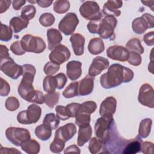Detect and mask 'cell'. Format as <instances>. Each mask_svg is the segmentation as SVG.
Listing matches in <instances>:
<instances>
[{
	"label": "cell",
	"mask_w": 154,
	"mask_h": 154,
	"mask_svg": "<svg viewBox=\"0 0 154 154\" xmlns=\"http://www.w3.org/2000/svg\"><path fill=\"white\" fill-rule=\"evenodd\" d=\"M25 3V0H14L12 2V5L15 10H19Z\"/></svg>",
	"instance_id": "obj_57"
},
{
	"label": "cell",
	"mask_w": 154,
	"mask_h": 154,
	"mask_svg": "<svg viewBox=\"0 0 154 154\" xmlns=\"http://www.w3.org/2000/svg\"><path fill=\"white\" fill-rule=\"evenodd\" d=\"M105 49L104 43L100 38H91L88 45V50L93 55H97L103 52Z\"/></svg>",
	"instance_id": "obj_25"
},
{
	"label": "cell",
	"mask_w": 154,
	"mask_h": 154,
	"mask_svg": "<svg viewBox=\"0 0 154 154\" xmlns=\"http://www.w3.org/2000/svg\"><path fill=\"white\" fill-rule=\"evenodd\" d=\"M57 117L62 120H66L70 118L66 107L62 105H57L55 107Z\"/></svg>",
	"instance_id": "obj_45"
},
{
	"label": "cell",
	"mask_w": 154,
	"mask_h": 154,
	"mask_svg": "<svg viewBox=\"0 0 154 154\" xmlns=\"http://www.w3.org/2000/svg\"><path fill=\"white\" fill-rule=\"evenodd\" d=\"M152 125V120L150 119L146 118L143 119L139 126L138 136L140 138H146L150 133Z\"/></svg>",
	"instance_id": "obj_28"
},
{
	"label": "cell",
	"mask_w": 154,
	"mask_h": 154,
	"mask_svg": "<svg viewBox=\"0 0 154 154\" xmlns=\"http://www.w3.org/2000/svg\"><path fill=\"white\" fill-rule=\"evenodd\" d=\"M82 63L80 61L73 60L67 63L66 65V73L67 77L72 81L78 79L82 74Z\"/></svg>",
	"instance_id": "obj_19"
},
{
	"label": "cell",
	"mask_w": 154,
	"mask_h": 154,
	"mask_svg": "<svg viewBox=\"0 0 154 154\" xmlns=\"http://www.w3.org/2000/svg\"><path fill=\"white\" fill-rule=\"evenodd\" d=\"M29 3H31V4H35V3H37V1H28Z\"/></svg>",
	"instance_id": "obj_61"
},
{
	"label": "cell",
	"mask_w": 154,
	"mask_h": 154,
	"mask_svg": "<svg viewBox=\"0 0 154 154\" xmlns=\"http://www.w3.org/2000/svg\"><path fill=\"white\" fill-rule=\"evenodd\" d=\"M90 114H85V113H79L76 116L75 123L78 126H83L90 125Z\"/></svg>",
	"instance_id": "obj_42"
},
{
	"label": "cell",
	"mask_w": 154,
	"mask_h": 154,
	"mask_svg": "<svg viewBox=\"0 0 154 154\" xmlns=\"http://www.w3.org/2000/svg\"><path fill=\"white\" fill-rule=\"evenodd\" d=\"M43 123L52 129H55L59 125L60 119L54 113H49L45 116Z\"/></svg>",
	"instance_id": "obj_32"
},
{
	"label": "cell",
	"mask_w": 154,
	"mask_h": 154,
	"mask_svg": "<svg viewBox=\"0 0 154 154\" xmlns=\"http://www.w3.org/2000/svg\"><path fill=\"white\" fill-rule=\"evenodd\" d=\"M60 93L58 92H53L47 93L45 95V103L50 108H53L58 102Z\"/></svg>",
	"instance_id": "obj_35"
},
{
	"label": "cell",
	"mask_w": 154,
	"mask_h": 154,
	"mask_svg": "<svg viewBox=\"0 0 154 154\" xmlns=\"http://www.w3.org/2000/svg\"><path fill=\"white\" fill-rule=\"evenodd\" d=\"M36 13V8L32 5L25 6L21 11V17L23 19L29 20L33 19Z\"/></svg>",
	"instance_id": "obj_36"
},
{
	"label": "cell",
	"mask_w": 154,
	"mask_h": 154,
	"mask_svg": "<svg viewBox=\"0 0 154 154\" xmlns=\"http://www.w3.org/2000/svg\"><path fill=\"white\" fill-rule=\"evenodd\" d=\"M96 108H97V104L96 103V102L91 100L87 101L81 104L78 114L85 113V114H91V113L95 111Z\"/></svg>",
	"instance_id": "obj_34"
},
{
	"label": "cell",
	"mask_w": 154,
	"mask_h": 154,
	"mask_svg": "<svg viewBox=\"0 0 154 154\" xmlns=\"http://www.w3.org/2000/svg\"><path fill=\"white\" fill-rule=\"evenodd\" d=\"M47 39L48 49L52 51L57 46L60 45L63 37L60 32L55 28H50L47 31Z\"/></svg>",
	"instance_id": "obj_22"
},
{
	"label": "cell",
	"mask_w": 154,
	"mask_h": 154,
	"mask_svg": "<svg viewBox=\"0 0 154 154\" xmlns=\"http://www.w3.org/2000/svg\"><path fill=\"white\" fill-rule=\"evenodd\" d=\"M117 19L111 16H105L102 19L99 35L103 39L114 40L116 38L114 29L117 25Z\"/></svg>",
	"instance_id": "obj_7"
},
{
	"label": "cell",
	"mask_w": 154,
	"mask_h": 154,
	"mask_svg": "<svg viewBox=\"0 0 154 154\" xmlns=\"http://www.w3.org/2000/svg\"><path fill=\"white\" fill-rule=\"evenodd\" d=\"M76 133V126L72 123H68L60 127L55 133V138L66 142L72 138Z\"/></svg>",
	"instance_id": "obj_15"
},
{
	"label": "cell",
	"mask_w": 154,
	"mask_h": 154,
	"mask_svg": "<svg viewBox=\"0 0 154 154\" xmlns=\"http://www.w3.org/2000/svg\"><path fill=\"white\" fill-rule=\"evenodd\" d=\"M102 23V19L90 20L87 24V29L91 34H99Z\"/></svg>",
	"instance_id": "obj_43"
},
{
	"label": "cell",
	"mask_w": 154,
	"mask_h": 154,
	"mask_svg": "<svg viewBox=\"0 0 154 154\" xmlns=\"http://www.w3.org/2000/svg\"><path fill=\"white\" fill-rule=\"evenodd\" d=\"M94 131L96 137L101 141L102 144L106 143L117 132L113 117L99 118L94 125Z\"/></svg>",
	"instance_id": "obj_2"
},
{
	"label": "cell",
	"mask_w": 154,
	"mask_h": 154,
	"mask_svg": "<svg viewBox=\"0 0 154 154\" xmlns=\"http://www.w3.org/2000/svg\"><path fill=\"white\" fill-rule=\"evenodd\" d=\"M52 130L50 127L43 123L35 128L34 133L36 137L40 140L46 141L50 138L52 135Z\"/></svg>",
	"instance_id": "obj_26"
},
{
	"label": "cell",
	"mask_w": 154,
	"mask_h": 154,
	"mask_svg": "<svg viewBox=\"0 0 154 154\" xmlns=\"http://www.w3.org/2000/svg\"><path fill=\"white\" fill-rule=\"evenodd\" d=\"M29 20H26L21 16H15L11 19L9 22L10 27L14 33L20 32L22 29L27 28Z\"/></svg>",
	"instance_id": "obj_24"
},
{
	"label": "cell",
	"mask_w": 154,
	"mask_h": 154,
	"mask_svg": "<svg viewBox=\"0 0 154 154\" xmlns=\"http://www.w3.org/2000/svg\"><path fill=\"white\" fill-rule=\"evenodd\" d=\"M70 57V52L67 47L60 44L51 51L49 58L52 63L60 65L67 61Z\"/></svg>",
	"instance_id": "obj_12"
},
{
	"label": "cell",
	"mask_w": 154,
	"mask_h": 154,
	"mask_svg": "<svg viewBox=\"0 0 154 154\" xmlns=\"http://www.w3.org/2000/svg\"><path fill=\"white\" fill-rule=\"evenodd\" d=\"M142 143L143 141L138 135L134 139H125L121 150V153L134 154L138 152H140Z\"/></svg>",
	"instance_id": "obj_16"
},
{
	"label": "cell",
	"mask_w": 154,
	"mask_h": 154,
	"mask_svg": "<svg viewBox=\"0 0 154 154\" xmlns=\"http://www.w3.org/2000/svg\"><path fill=\"white\" fill-rule=\"evenodd\" d=\"M54 10L58 14L66 13L70 8V2L67 0H58L54 3Z\"/></svg>",
	"instance_id": "obj_33"
},
{
	"label": "cell",
	"mask_w": 154,
	"mask_h": 154,
	"mask_svg": "<svg viewBox=\"0 0 154 154\" xmlns=\"http://www.w3.org/2000/svg\"><path fill=\"white\" fill-rule=\"evenodd\" d=\"M60 65L52 62H48L43 67V71L47 75H52L56 73L60 70Z\"/></svg>",
	"instance_id": "obj_44"
},
{
	"label": "cell",
	"mask_w": 154,
	"mask_h": 154,
	"mask_svg": "<svg viewBox=\"0 0 154 154\" xmlns=\"http://www.w3.org/2000/svg\"><path fill=\"white\" fill-rule=\"evenodd\" d=\"M141 2L143 4H144V5H146V6L149 7L151 8L152 11H153V10H153V6H154V1H142Z\"/></svg>",
	"instance_id": "obj_60"
},
{
	"label": "cell",
	"mask_w": 154,
	"mask_h": 154,
	"mask_svg": "<svg viewBox=\"0 0 154 154\" xmlns=\"http://www.w3.org/2000/svg\"><path fill=\"white\" fill-rule=\"evenodd\" d=\"M80 106L81 104L79 103H71L66 106L70 118L76 117Z\"/></svg>",
	"instance_id": "obj_48"
},
{
	"label": "cell",
	"mask_w": 154,
	"mask_h": 154,
	"mask_svg": "<svg viewBox=\"0 0 154 154\" xmlns=\"http://www.w3.org/2000/svg\"><path fill=\"white\" fill-rule=\"evenodd\" d=\"M10 57L8 54V49L6 46L1 45V52H0V59L1 61L5 60L7 58Z\"/></svg>",
	"instance_id": "obj_55"
},
{
	"label": "cell",
	"mask_w": 154,
	"mask_h": 154,
	"mask_svg": "<svg viewBox=\"0 0 154 154\" xmlns=\"http://www.w3.org/2000/svg\"><path fill=\"white\" fill-rule=\"evenodd\" d=\"M109 62L108 59L98 56L95 57L92 61L88 70V75L91 76H95L100 74L103 70L107 69Z\"/></svg>",
	"instance_id": "obj_17"
},
{
	"label": "cell",
	"mask_w": 154,
	"mask_h": 154,
	"mask_svg": "<svg viewBox=\"0 0 154 154\" xmlns=\"http://www.w3.org/2000/svg\"><path fill=\"white\" fill-rule=\"evenodd\" d=\"M11 1L10 0H1L0 1V13H2L7 11L9 8Z\"/></svg>",
	"instance_id": "obj_54"
},
{
	"label": "cell",
	"mask_w": 154,
	"mask_h": 154,
	"mask_svg": "<svg viewBox=\"0 0 154 154\" xmlns=\"http://www.w3.org/2000/svg\"><path fill=\"white\" fill-rule=\"evenodd\" d=\"M122 4L123 2L122 1H108L103 6V13L105 16H111L115 17H118L121 14L120 10L118 9L122 7Z\"/></svg>",
	"instance_id": "obj_18"
},
{
	"label": "cell",
	"mask_w": 154,
	"mask_h": 154,
	"mask_svg": "<svg viewBox=\"0 0 154 154\" xmlns=\"http://www.w3.org/2000/svg\"><path fill=\"white\" fill-rule=\"evenodd\" d=\"M77 144L79 146H83L90 138L92 135V128L90 125L79 126Z\"/></svg>",
	"instance_id": "obj_23"
},
{
	"label": "cell",
	"mask_w": 154,
	"mask_h": 154,
	"mask_svg": "<svg viewBox=\"0 0 154 154\" xmlns=\"http://www.w3.org/2000/svg\"><path fill=\"white\" fill-rule=\"evenodd\" d=\"M65 146V142L63 141L55 138L50 144V150L53 153H60L64 149Z\"/></svg>",
	"instance_id": "obj_41"
},
{
	"label": "cell",
	"mask_w": 154,
	"mask_h": 154,
	"mask_svg": "<svg viewBox=\"0 0 154 154\" xmlns=\"http://www.w3.org/2000/svg\"><path fill=\"white\" fill-rule=\"evenodd\" d=\"M53 1H48V0H38L37 1V4L41 7L43 8H46L49 7L52 4Z\"/></svg>",
	"instance_id": "obj_59"
},
{
	"label": "cell",
	"mask_w": 154,
	"mask_h": 154,
	"mask_svg": "<svg viewBox=\"0 0 154 154\" xmlns=\"http://www.w3.org/2000/svg\"><path fill=\"white\" fill-rule=\"evenodd\" d=\"M126 48L130 52H135L140 54L144 52V48L141 44V41L137 38L130 39L126 43Z\"/></svg>",
	"instance_id": "obj_30"
},
{
	"label": "cell",
	"mask_w": 154,
	"mask_h": 154,
	"mask_svg": "<svg viewBox=\"0 0 154 154\" xmlns=\"http://www.w3.org/2000/svg\"><path fill=\"white\" fill-rule=\"evenodd\" d=\"M10 51L15 55H22L25 54V50L23 49L21 41L17 40L13 42L10 46Z\"/></svg>",
	"instance_id": "obj_46"
},
{
	"label": "cell",
	"mask_w": 154,
	"mask_h": 154,
	"mask_svg": "<svg viewBox=\"0 0 154 154\" xmlns=\"http://www.w3.org/2000/svg\"><path fill=\"white\" fill-rule=\"evenodd\" d=\"M5 136L10 142L16 146H20L31 138L29 131L25 128L10 127L5 131Z\"/></svg>",
	"instance_id": "obj_5"
},
{
	"label": "cell",
	"mask_w": 154,
	"mask_h": 154,
	"mask_svg": "<svg viewBox=\"0 0 154 154\" xmlns=\"http://www.w3.org/2000/svg\"><path fill=\"white\" fill-rule=\"evenodd\" d=\"M128 63L134 66H137L141 63V57L140 54L135 52H129Z\"/></svg>",
	"instance_id": "obj_47"
},
{
	"label": "cell",
	"mask_w": 154,
	"mask_h": 154,
	"mask_svg": "<svg viewBox=\"0 0 154 154\" xmlns=\"http://www.w3.org/2000/svg\"><path fill=\"white\" fill-rule=\"evenodd\" d=\"M70 41L72 43L74 54L77 56L82 55L84 54V37L79 33H75L71 35Z\"/></svg>",
	"instance_id": "obj_20"
},
{
	"label": "cell",
	"mask_w": 154,
	"mask_h": 154,
	"mask_svg": "<svg viewBox=\"0 0 154 154\" xmlns=\"http://www.w3.org/2000/svg\"><path fill=\"white\" fill-rule=\"evenodd\" d=\"M0 152L1 153H22L19 150H17L15 148L3 147L1 145L0 148Z\"/></svg>",
	"instance_id": "obj_56"
},
{
	"label": "cell",
	"mask_w": 154,
	"mask_h": 154,
	"mask_svg": "<svg viewBox=\"0 0 154 154\" xmlns=\"http://www.w3.org/2000/svg\"><path fill=\"white\" fill-rule=\"evenodd\" d=\"M134 78L133 71L120 64H113L109 67L106 73L100 78L102 87L109 89L117 87L122 83H128Z\"/></svg>",
	"instance_id": "obj_1"
},
{
	"label": "cell",
	"mask_w": 154,
	"mask_h": 154,
	"mask_svg": "<svg viewBox=\"0 0 154 154\" xmlns=\"http://www.w3.org/2000/svg\"><path fill=\"white\" fill-rule=\"evenodd\" d=\"M117 101L112 96H109L105 98L100 104L99 114L101 117L105 118L112 117L113 114L116 110Z\"/></svg>",
	"instance_id": "obj_14"
},
{
	"label": "cell",
	"mask_w": 154,
	"mask_h": 154,
	"mask_svg": "<svg viewBox=\"0 0 154 154\" xmlns=\"http://www.w3.org/2000/svg\"><path fill=\"white\" fill-rule=\"evenodd\" d=\"M43 88L48 93H51L55 91L57 88V81L55 76L47 75L43 81Z\"/></svg>",
	"instance_id": "obj_29"
},
{
	"label": "cell",
	"mask_w": 154,
	"mask_h": 154,
	"mask_svg": "<svg viewBox=\"0 0 154 154\" xmlns=\"http://www.w3.org/2000/svg\"><path fill=\"white\" fill-rule=\"evenodd\" d=\"M20 147L22 150L28 154H37L39 153L40 150L39 143L34 139H29L24 142Z\"/></svg>",
	"instance_id": "obj_27"
},
{
	"label": "cell",
	"mask_w": 154,
	"mask_h": 154,
	"mask_svg": "<svg viewBox=\"0 0 154 154\" xmlns=\"http://www.w3.org/2000/svg\"><path fill=\"white\" fill-rule=\"evenodd\" d=\"M31 102L37 104H43V103H45V95H43V93L41 91L35 90V95Z\"/></svg>",
	"instance_id": "obj_52"
},
{
	"label": "cell",
	"mask_w": 154,
	"mask_h": 154,
	"mask_svg": "<svg viewBox=\"0 0 154 154\" xmlns=\"http://www.w3.org/2000/svg\"><path fill=\"white\" fill-rule=\"evenodd\" d=\"M55 20V19L54 16L51 13H43L39 17L40 23L45 27H48L51 26L54 24Z\"/></svg>",
	"instance_id": "obj_37"
},
{
	"label": "cell",
	"mask_w": 154,
	"mask_h": 154,
	"mask_svg": "<svg viewBox=\"0 0 154 154\" xmlns=\"http://www.w3.org/2000/svg\"><path fill=\"white\" fill-rule=\"evenodd\" d=\"M20 41L22 48L25 52L40 54L46 49V44L40 37L26 34L22 37Z\"/></svg>",
	"instance_id": "obj_3"
},
{
	"label": "cell",
	"mask_w": 154,
	"mask_h": 154,
	"mask_svg": "<svg viewBox=\"0 0 154 154\" xmlns=\"http://www.w3.org/2000/svg\"><path fill=\"white\" fill-rule=\"evenodd\" d=\"M94 76L88 75L79 81L78 91L80 96H86L91 93L94 88Z\"/></svg>",
	"instance_id": "obj_21"
},
{
	"label": "cell",
	"mask_w": 154,
	"mask_h": 154,
	"mask_svg": "<svg viewBox=\"0 0 154 154\" xmlns=\"http://www.w3.org/2000/svg\"><path fill=\"white\" fill-rule=\"evenodd\" d=\"M13 35V30L8 26L1 23V32L0 39L1 41L8 42L10 40Z\"/></svg>",
	"instance_id": "obj_38"
},
{
	"label": "cell",
	"mask_w": 154,
	"mask_h": 154,
	"mask_svg": "<svg viewBox=\"0 0 154 154\" xmlns=\"http://www.w3.org/2000/svg\"><path fill=\"white\" fill-rule=\"evenodd\" d=\"M153 16L149 13H144L141 17L135 19L132 23L133 31L137 34L144 33L148 28L154 26Z\"/></svg>",
	"instance_id": "obj_10"
},
{
	"label": "cell",
	"mask_w": 154,
	"mask_h": 154,
	"mask_svg": "<svg viewBox=\"0 0 154 154\" xmlns=\"http://www.w3.org/2000/svg\"><path fill=\"white\" fill-rule=\"evenodd\" d=\"M102 147V143L97 137H93L89 143L88 149L91 153L94 154L99 152Z\"/></svg>",
	"instance_id": "obj_39"
},
{
	"label": "cell",
	"mask_w": 154,
	"mask_h": 154,
	"mask_svg": "<svg viewBox=\"0 0 154 154\" xmlns=\"http://www.w3.org/2000/svg\"><path fill=\"white\" fill-rule=\"evenodd\" d=\"M71 152L80 153L81 151H80V149L78 148V147L76 145H71V146L67 147L64 151V153H71Z\"/></svg>",
	"instance_id": "obj_58"
},
{
	"label": "cell",
	"mask_w": 154,
	"mask_h": 154,
	"mask_svg": "<svg viewBox=\"0 0 154 154\" xmlns=\"http://www.w3.org/2000/svg\"><path fill=\"white\" fill-rule=\"evenodd\" d=\"M57 81V88L58 90L62 89L66 85L67 82V77L63 73H60L55 76Z\"/></svg>",
	"instance_id": "obj_49"
},
{
	"label": "cell",
	"mask_w": 154,
	"mask_h": 154,
	"mask_svg": "<svg viewBox=\"0 0 154 154\" xmlns=\"http://www.w3.org/2000/svg\"><path fill=\"white\" fill-rule=\"evenodd\" d=\"M78 23L77 15L75 13H68L59 22L58 29L66 35H69L73 34Z\"/></svg>",
	"instance_id": "obj_9"
},
{
	"label": "cell",
	"mask_w": 154,
	"mask_h": 154,
	"mask_svg": "<svg viewBox=\"0 0 154 154\" xmlns=\"http://www.w3.org/2000/svg\"><path fill=\"white\" fill-rule=\"evenodd\" d=\"M1 70L7 76L13 79H17L22 75V66L17 64L10 57L1 61Z\"/></svg>",
	"instance_id": "obj_8"
},
{
	"label": "cell",
	"mask_w": 154,
	"mask_h": 154,
	"mask_svg": "<svg viewBox=\"0 0 154 154\" xmlns=\"http://www.w3.org/2000/svg\"><path fill=\"white\" fill-rule=\"evenodd\" d=\"M79 90V82H72L63 91V96L67 99L77 96Z\"/></svg>",
	"instance_id": "obj_31"
},
{
	"label": "cell",
	"mask_w": 154,
	"mask_h": 154,
	"mask_svg": "<svg viewBox=\"0 0 154 154\" xmlns=\"http://www.w3.org/2000/svg\"><path fill=\"white\" fill-rule=\"evenodd\" d=\"M19 106V101L15 97H9L5 100V106L6 109L10 111H14L17 109Z\"/></svg>",
	"instance_id": "obj_40"
},
{
	"label": "cell",
	"mask_w": 154,
	"mask_h": 154,
	"mask_svg": "<svg viewBox=\"0 0 154 154\" xmlns=\"http://www.w3.org/2000/svg\"><path fill=\"white\" fill-rule=\"evenodd\" d=\"M143 40L144 43L149 46L154 45V32L150 31L146 34L143 36Z\"/></svg>",
	"instance_id": "obj_53"
},
{
	"label": "cell",
	"mask_w": 154,
	"mask_h": 154,
	"mask_svg": "<svg viewBox=\"0 0 154 154\" xmlns=\"http://www.w3.org/2000/svg\"><path fill=\"white\" fill-rule=\"evenodd\" d=\"M106 55L108 58L113 60L124 62L128 60L129 51L123 46L114 45L107 49Z\"/></svg>",
	"instance_id": "obj_13"
},
{
	"label": "cell",
	"mask_w": 154,
	"mask_h": 154,
	"mask_svg": "<svg viewBox=\"0 0 154 154\" xmlns=\"http://www.w3.org/2000/svg\"><path fill=\"white\" fill-rule=\"evenodd\" d=\"M153 88L147 83L143 84L139 90L138 100L143 105L150 108L154 107V94Z\"/></svg>",
	"instance_id": "obj_11"
},
{
	"label": "cell",
	"mask_w": 154,
	"mask_h": 154,
	"mask_svg": "<svg viewBox=\"0 0 154 154\" xmlns=\"http://www.w3.org/2000/svg\"><path fill=\"white\" fill-rule=\"evenodd\" d=\"M41 114V108L37 105L32 104L26 110H23L18 113L17 120L19 123L23 125L35 123L40 118Z\"/></svg>",
	"instance_id": "obj_4"
},
{
	"label": "cell",
	"mask_w": 154,
	"mask_h": 154,
	"mask_svg": "<svg viewBox=\"0 0 154 154\" xmlns=\"http://www.w3.org/2000/svg\"><path fill=\"white\" fill-rule=\"evenodd\" d=\"M10 91V87L9 84L3 78H1V96H7Z\"/></svg>",
	"instance_id": "obj_51"
},
{
	"label": "cell",
	"mask_w": 154,
	"mask_h": 154,
	"mask_svg": "<svg viewBox=\"0 0 154 154\" xmlns=\"http://www.w3.org/2000/svg\"><path fill=\"white\" fill-rule=\"evenodd\" d=\"M141 152L144 154L153 153V144L152 142H143L141 147Z\"/></svg>",
	"instance_id": "obj_50"
},
{
	"label": "cell",
	"mask_w": 154,
	"mask_h": 154,
	"mask_svg": "<svg viewBox=\"0 0 154 154\" xmlns=\"http://www.w3.org/2000/svg\"><path fill=\"white\" fill-rule=\"evenodd\" d=\"M79 13L84 18L90 20L102 19L103 16L99 5L93 1L84 2L79 7Z\"/></svg>",
	"instance_id": "obj_6"
}]
</instances>
